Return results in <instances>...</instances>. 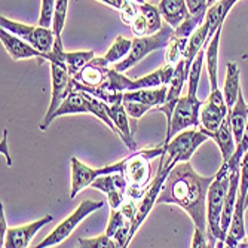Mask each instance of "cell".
Masks as SVG:
<instances>
[{"label":"cell","mask_w":248,"mask_h":248,"mask_svg":"<svg viewBox=\"0 0 248 248\" xmlns=\"http://www.w3.org/2000/svg\"><path fill=\"white\" fill-rule=\"evenodd\" d=\"M124 107L126 110V113L129 116V119L135 124L139 119L143 118V115H146L149 110H152L153 107L144 103H139V101H131V100H124Z\"/></svg>","instance_id":"cell-32"},{"label":"cell","mask_w":248,"mask_h":248,"mask_svg":"<svg viewBox=\"0 0 248 248\" xmlns=\"http://www.w3.org/2000/svg\"><path fill=\"white\" fill-rule=\"evenodd\" d=\"M220 36H221V27L217 30V33L213 36L210 43L205 48V61H207V72L210 79L211 89H218V46H220Z\"/></svg>","instance_id":"cell-26"},{"label":"cell","mask_w":248,"mask_h":248,"mask_svg":"<svg viewBox=\"0 0 248 248\" xmlns=\"http://www.w3.org/2000/svg\"><path fill=\"white\" fill-rule=\"evenodd\" d=\"M131 30H132V34H134L135 37H144V36H149L147 19H146V16H144L141 12H139V15L135 16V19L132 21Z\"/></svg>","instance_id":"cell-36"},{"label":"cell","mask_w":248,"mask_h":248,"mask_svg":"<svg viewBox=\"0 0 248 248\" xmlns=\"http://www.w3.org/2000/svg\"><path fill=\"white\" fill-rule=\"evenodd\" d=\"M172 33H174V29L170 24H167V26H162V29L155 34H149L144 37H135L132 40V49L129 55L121 62L115 64V69L121 73H125L128 69L137 65L141 60H144L149 54L157 49L167 48Z\"/></svg>","instance_id":"cell-6"},{"label":"cell","mask_w":248,"mask_h":248,"mask_svg":"<svg viewBox=\"0 0 248 248\" xmlns=\"http://www.w3.org/2000/svg\"><path fill=\"white\" fill-rule=\"evenodd\" d=\"M216 175H199L189 161L178 162L170 171L156 204H175L192 218L195 229L207 233V196Z\"/></svg>","instance_id":"cell-1"},{"label":"cell","mask_w":248,"mask_h":248,"mask_svg":"<svg viewBox=\"0 0 248 248\" xmlns=\"http://www.w3.org/2000/svg\"><path fill=\"white\" fill-rule=\"evenodd\" d=\"M55 2H57V0H42L40 16H39V26L46 27V29H51L52 27Z\"/></svg>","instance_id":"cell-33"},{"label":"cell","mask_w":248,"mask_h":248,"mask_svg":"<svg viewBox=\"0 0 248 248\" xmlns=\"http://www.w3.org/2000/svg\"><path fill=\"white\" fill-rule=\"evenodd\" d=\"M0 27L8 30L9 33L21 37L22 40L29 42L31 46L42 52H51L55 43V34L52 29H46L42 26H27L15 22L6 16H0Z\"/></svg>","instance_id":"cell-8"},{"label":"cell","mask_w":248,"mask_h":248,"mask_svg":"<svg viewBox=\"0 0 248 248\" xmlns=\"http://www.w3.org/2000/svg\"><path fill=\"white\" fill-rule=\"evenodd\" d=\"M137 210L139 207H135L132 202L124 204L118 210H111L106 233L118 242L119 248H125L131 242V224L137 214Z\"/></svg>","instance_id":"cell-13"},{"label":"cell","mask_w":248,"mask_h":248,"mask_svg":"<svg viewBox=\"0 0 248 248\" xmlns=\"http://www.w3.org/2000/svg\"><path fill=\"white\" fill-rule=\"evenodd\" d=\"M140 12V5L135 3L134 0H128V2L125 3V6L119 11V15H121V19L124 24L126 26H131L132 21L135 19V16L139 15Z\"/></svg>","instance_id":"cell-34"},{"label":"cell","mask_w":248,"mask_h":248,"mask_svg":"<svg viewBox=\"0 0 248 248\" xmlns=\"http://www.w3.org/2000/svg\"><path fill=\"white\" fill-rule=\"evenodd\" d=\"M52 52L58 57V60L61 61V64L67 67V70H69V73H70L72 78L82 70V67L86 62H89V61H91L95 57L94 51L65 52L64 48H62V40H61V37H55V43H54Z\"/></svg>","instance_id":"cell-19"},{"label":"cell","mask_w":248,"mask_h":248,"mask_svg":"<svg viewBox=\"0 0 248 248\" xmlns=\"http://www.w3.org/2000/svg\"><path fill=\"white\" fill-rule=\"evenodd\" d=\"M239 93H241L239 67L235 61H229L226 64V78H224V86H223V95L229 108H232L233 104L236 103Z\"/></svg>","instance_id":"cell-27"},{"label":"cell","mask_w":248,"mask_h":248,"mask_svg":"<svg viewBox=\"0 0 248 248\" xmlns=\"http://www.w3.org/2000/svg\"><path fill=\"white\" fill-rule=\"evenodd\" d=\"M51 78H52V97H51L49 107L46 110V115H45L43 121L39 124L40 131L48 129V126L52 124V115L73 89L72 76L69 70H67V67L58 62H51Z\"/></svg>","instance_id":"cell-9"},{"label":"cell","mask_w":248,"mask_h":248,"mask_svg":"<svg viewBox=\"0 0 248 248\" xmlns=\"http://www.w3.org/2000/svg\"><path fill=\"white\" fill-rule=\"evenodd\" d=\"M76 113H89L91 115V106H89L88 98L82 91L72 89V93L67 95V98L62 101V104L57 108V111L52 115V122L64 115H76Z\"/></svg>","instance_id":"cell-24"},{"label":"cell","mask_w":248,"mask_h":248,"mask_svg":"<svg viewBox=\"0 0 248 248\" xmlns=\"http://www.w3.org/2000/svg\"><path fill=\"white\" fill-rule=\"evenodd\" d=\"M104 202L103 201H93V199H85L82 201L79 207L67 217L65 220H62L58 226L45 238L39 245H36L37 248H48V247H57L61 242H64L67 238H69L75 229L79 226V224L93 213H95L97 210L103 208Z\"/></svg>","instance_id":"cell-7"},{"label":"cell","mask_w":248,"mask_h":248,"mask_svg":"<svg viewBox=\"0 0 248 248\" xmlns=\"http://www.w3.org/2000/svg\"><path fill=\"white\" fill-rule=\"evenodd\" d=\"M232 170L228 162H223L217 171L207 196V238L208 247H224V236L221 231V213L224 199L228 195Z\"/></svg>","instance_id":"cell-3"},{"label":"cell","mask_w":248,"mask_h":248,"mask_svg":"<svg viewBox=\"0 0 248 248\" xmlns=\"http://www.w3.org/2000/svg\"><path fill=\"white\" fill-rule=\"evenodd\" d=\"M134 2H135V3H139V5H143V3H146L144 0H134Z\"/></svg>","instance_id":"cell-43"},{"label":"cell","mask_w":248,"mask_h":248,"mask_svg":"<svg viewBox=\"0 0 248 248\" xmlns=\"http://www.w3.org/2000/svg\"><path fill=\"white\" fill-rule=\"evenodd\" d=\"M100 2H103V3H106V5H108L111 8H115L118 11H121L125 6V3L128 2V0H100Z\"/></svg>","instance_id":"cell-40"},{"label":"cell","mask_w":248,"mask_h":248,"mask_svg":"<svg viewBox=\"0 0 248 248\" xmlns=\"http://www.w3.org/2000/svg\"><path fill=\"white\" fill-rule=\"evenodd\" d=\"M157 8H159L167 24H170L172 29H177L190 15L186 0H161Z\"/></svg>","instance_id":"cell-25"},{"label":"cell","mask_w":248,"mask_h":248,"mask_svg":"<svg viewBox=\"0 0 248 248\" xmlns=\"http://www.w3.org/2000/svg\"><path fill=\"white\" fill-rule=\"evenodd\" d=\"M132 49V40L131 39H126L124 36H118L115 39V42L111 43V46L107 49V52L104 54V60L108 62V64H118L121 62L122 60H125L129 52Z\"/></svg>","instance_id":"cell-28"},{"label":"cell","mask_w":248,"mask_h":248,"mask_svg":"<svg viewBox=\"0 0 248 248\" xmlns=\"http://www.w3.org/2000/svg\"><path fill=\"white\" fill-rule=\"evenodd\" d=\"M207 2H208V8H210L211 5H214L216 2H218V0H207Z\"/></svg>","instance_id":"cell-41"},{"label":"cell","mask_w":248,"mask_h":248,"mask_svg":"<svg viewBox=\"0 0 248 248\" xmlns=\"http://www.w3.org/2000/svg\"><path fill=\"white\" fill-rule=\"evenodd\" d=\"M67 11H69V0H57L55 2V11H54V19H52V31L55 37H61V33L65 26L67 19Z\"/></svg>","instance_id":"cell-30"},{"label":"cell","mask_w":248,"mask_h":248,"mask_svg":"<svg viewBox=\"0 0 248 248\" xmlns=\"http://www.w3.org/2000/svg\"><path fill=\"white\" fill-rule=\"evenodd\" d=\"M204 60H205V48H202L199 54L196 55V58L193 60V64L190 67V73L187 79L189 80L187 94L185 97H180V100L177 101L174 107L171 124L167 126L164 144L170 143V140L178 132H182L192 126L193 128L201 126L199 113H201V107L204 104V101H201L198 98V86L201 80L202 67H204Z\"/></svg>","instance_id":"cell-2"},{"label":"cell","mask_w":248,"mask_h":248,"mask_svg":"<svg viewBox=\"0 0 248 248\" xmlns=\"http://www.w3.org/2000/svg\"><path fill=\"white\" fill-rule=\"evenodd\" d=\"M140 12L146 16L147 19V26H149V34H155L162 29V14L159 8L152 5V3H143L140 5Z\"/></svg>","instance_id":"cell-29"},{"label":"cell","mask_w":248,"mask_h":248,"mask_svg":"<svg viewBox=\"0 0 248 248\" xmlns=\"http://www.w3.org/2000/svg\"><path fill=\"white\" fill-rule=\"evenodd\" d=\"M210 139H213L216 144L218 146L221 156H223V162H228L236 150V141H235V135H233L232 124H231V113L223 121L220 128L210 135Z\"/></svg>","instance_id":"cell-21"},{"label":"cell","mask_w":248,"mask_h":248,"mask_svg":"<svg viewBox=\"0 0 248 248\" xmlns=\"http://www.w3.org/2000/svg\"><path fill=\"white\" fill-rule=\"evenodd\" d=\"M238 247H242V248H248V241H245L244 244H239Z\"/></svg>","instance_id":"cell-42"},{"label":"cell","mask_w":248,"mask_h":248,"mask_svg":"<svg viewBox=\"0 0 248 248\" xmlns=\"http://www.w3.org/2000/svg\"><path fill=\"white\" fill-rule=\"evenodd\" d=\"M248 207V193H247V198H245V208Z\"/></svg>","instance_id":"cell-44"},{"label":"cell","mask_w":248,"mask_h":248,"mask_svg":"<svg viewBox=\"0 0 248 248\" xmlns=\"http://www.w3.org/2000/svg\"><path fill=\"white\" fill-rule=\"evenodd\" d=\"M189 73H190V67H187L185 58H182L175 64V70H174L172 79H171V82L168 85V94H167L165 103L156 108L157 111H161V113L165 115L167 126L171 124L174 107H175L177 101L180 100V97H182V89H183L186 80L189 79Z\"/></svg>","instance_id":"cell-16"},{"label":"cell","mask_w":248,"mask_h":248,"mask_svg":"<svg viewBox=\"0 0 248 248\" xmlns=\"http://www.w3.org/2000/svg\"><path fill=\"white\" fill-rule=\"evenodd\" d=\"M242 60H248V54H244L242 55Z\"/></svg>","instance_id":"cell-45"},{"label":"cell","mask_w":248,"mask_h":248,"mask_svg":"<svg viewBox=\"0 0 248 248\" xmlns=\"http://www.w3.org/2000/svg\"><path fill=\"white\" fill-rule=\"evenodd\" d=\"M165 144H159L153 149H144L139 152H132L131 156L125 157L124 175L126 178L128 189L126 198L135 201L143 199L144 193L149 189V183L152 178V164L150 161L157 156H162L165 153Z\"/></svg>","instance_id":"cell-4"},{"label":"cell","mask_w":248,"mask_h":248,"mask_svg":"<svg viewBox=\"0 0 248 248\" xmlns=\"http://www.w3.org/2000/svg\"><path fill=\"white\" fill-rule=\"evenodd\" d=\"M186 5H187L190 15H198L202 12H207V9H208L207 0H186Z\"/></svg>","instance_id":"cell-37"},{"label":"cell","mask_w":248,"mask_h":248,"mask_svg":"<svg viewBox=\"0 0 248 248\" xmlns=\"http://www.w3.org/2000/svg\"><path fill=\"white\" fill-rule=\"evenodd\" d=\"M167 94H168V85H162L157 88H144V89H137V91H128L124 94V100L144 103L152 106L153 108H157L165 103Z\"/></svg>","instance_id":"cell-23"},{"label":"cell","mask_w":248,"mask_h":248,"mask_svg":"<svg viewBox=\"0 0 248 248\" xmlns=\"http://www.w3.org/2000/svg\"><path fill=\"white\" fill-rule=\"evenodd\" d=\"M208 140H210L208 135L199 128L185 129L182 132H178L170 140V143L165 144L167 150L161 156L159 168L172 170L175 164L189 161L192 155L196 152V149L207 143Z\"/></svg>","instance_id":"cell-5"},{"label":"cell","mask_w":248,"mask_h":248,"mask_svg":"<svg viewBox=\"0 0 248 248\" xmlns=\"http://www.w3.org/2000/svg\"><path fill=\"white\" fill-rule=\"evenodd\" d=\"M171 170L168 168H159L157 170V175L153 178V182L150 183L147 192L144 193L143 199H141V204L139 205V210H137V214H135L134 220H132V224H131V239L134 238L135 232L140 229V226L143 224V221L147 218V216L150 214V211L153 210V207L156 205V201H157V196H159L161 190H162V186L165 183V180L168 177Z\"/></svg>","instance_id":"cell-14"},{"label":"cell","mask_w":248,"mask_h":248,"mask_svg":"<svg viewBox=\"0 0 248 248\" xmlns=\"http://www.w3.org/2000/svg\"><path fill=\"white\" fill-rule=\"evenodd\" d=\"M107 110H108V116L111 118V121L115 122L118 128V135L121 137V140L125 143V146L131 152H135L137 150V143L134 141V135H132L134 131H132V126L129 125V116L124 107V101L111 104V106L107 104Z\"/></svg>","instance_id":"cell-20"},{"label":"cell","mask_w":248,"mask_h":248,"mask_svg":"<svg viewBox=\"0 0 248 248\" xmlns=\"http://www.w3.org/2000/svg\"><path fill=\"white\" fill-rule=\"evenodd\" d=\"M231 110L232 108H229L226 100H224L223 91H220V89H211L207 101H204V104L201 107V113H199L201 126L198 128L204 131L210 137L213 132H216L220 128L223 121L231 113Z\"/></svg>","instance_id":"cell-10"},{"label":"cell","mask_w":248,"mask_h":248,"mask_svg":"<svg viewBox=\"0 0 248 248\" xmlns=\"http://www.w3.org/2000/svg\"><path fill=\"white\" fill-rule=\"evenodd\" d=\"M193 248H199V247H208V238H207V233L204 232H199L195 229V233H193V239H192V245Z\"/></svg>","instance_id":"cell-38"},{"label":"cell","mask_w":248,"mask_h":248,"mask_svg":"<svg viewBox=\"0 0 248 248\" xmlns=\"http://www.w3.org/2000/svg\"><path fill=\"white\" fill-rule=\"evenodd\" d=\"M247 193H248V150L244 153L242 159H241V180H239L238 196L245 199Z\"/></svg>","instance_id":"cell-35"},{"label":"cell","mask_w":248,"mask_h":248,"mask_svg":"<svg viewBox=\"0 0 248 248\" xmlns=\"http://www.w3.org/2000/svg\"><path fill=\"white\" fill-rule=\"evenodd\" d=\"M108 65L110 64L104 60V57H94L82 67L78 75L73 76V79L89 88H101L110 70Z\"/></svg>","instance_id":"cell-18"},{"label":"cell","mask_w":248,"mask_h":248,"mask_svg":"<svg viewBox=\"0 0 248 248\" xmlns=\"http://www.w3.org/2000/svg\"><path fill=\"white\" fill-rule=\"evenodd\" d=\"M0 40H2L3 46L8 51V54L11 55V58L15 60V61L36 58L39 62L49 61V62H58V64H61V61L58 60V57L52 51L51 52H42V51L36 49L34 46H31L29 42L22 40L21 37L9 33L8 30H5L2 27H0Z\"/></svg>","instance_id":"cell-12"},{"label":"cell","mask_w":248,"mask_h":248,"mask_svg":"<svg viewBox=\"0 0 248 248\" xmlns=\"http://www.w3.org/2000/svg\"><path fill=\"white\" fill-rule=\"evenodd\" d=\"M238 0H218L214 5H211L207 9L205 14V24L208 26V37H207V45L213 39V36L217 33L220 27H223V22L226 19L229 11L233 8V5Z\"/></svg>","instance_id":"cell-22"},{"label":"cell","mask_w":248,"mask_h":248,"mask_svg":"<svg viewBox=\"0 0 248 248\" xmlns=\"http://www.w3.org/2000/svg\"><path fill=\"white\" fill-rule=\"evenodd\" d=\"M93 189L101 190L107 195L108 204L111 210H118L124 205V201L126 196L128 183L124 172H113V174H104L95 178L93 185Z\"/></svg>","instance_id":"cell-15"},{"label":"cell","mask_w":248,"mask_h":248,"mask_svg":"<svg viewBox=\"0 0 248 248\" xmlns=\"http://www.w3.org/2000/svg\"><path fill=\"white\" fill-rule=\"evenodd\" d=\"M51 221H52V216L48 214V216L42 217L40 220L24 224V226L8 228V232L2 242V247H5V248H26V247H29L31 239L34 238V235Z\"/></svg>","instance_id":"cell-17"},{"label":"cell","mask_w":248,"mask_h":248,"mask_svg":"<svg viewBox=\"0 0 248 248\" xmlns=\"http://www.w3.org/2000/svg\"><path fill=\"white\" fill-rule=\"evenodd\" d=\"M78 242H79V247L82 248H119L118 242L107 233L95 236V238H86V239L79 238Z\"/></svg>","instance_id":"cell-31"},{"label":"cell","mask_w":248,"mask_h":248,"mask_svg":"<svg viewBox=\"0 0 248 248\" xmlns=\"http://www.w3.org/2000/svg\"><path fill=\"white\" fill-rule=\"evenodd\" d=\"M70 165H72V187H70V198L75 199V196L82 192L85 187L91 186L95 178L104 174H113V172H122L125 167V159L107 165L103 168H89L83 162H80L76 156L70 157Z\"/></svg>","instance_id":"cell-11"},{"label":"cell","mask_w":248,"mask_h":248,"mask_svg":"<svg viewBox=\"0 0 248 248\" xmlns=\"http://www.w3.org/2000/svg\"><path fill=\"white\" fill-rule=\"evenodd\" d=\"M8 232V226H6V217H5V211H3V205H2V213H0V242H3L5 236Z\"/></svg>","instance_id":"cell-39"}]
</instances>
